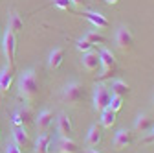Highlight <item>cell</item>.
I'll use <instances>...</instances> for the list:
<instances>
[{"instance_id": "26", "label": "cell", "mask_w": 154, "mask_h": 153, "mask_svg": "<svg viewBox=\"0 0 154 153\" xmlns=\"http://www.w3.org/2000/svg\"><path fill=\"white\" fill-rule=\"evenodd\" d=\"M53 6L63 9V11H68L72 8V0H53Z\"/></svg>"}, {"instance_id": "8", "label": "cell", "mask_w": 154, "mask_h": 153, "mask_svg": "<svg viewBox=\"0 0 154 153\" xmlns=\"http://www.w3.org/2000/svg\"><path fill=\"white\" fill-rule=\"evenodd\" d=\"M81 63H83V68H85L86 72H92V74H94V72H97V68L101 67V61H99V52L90 50V52L83 54Z\"/></svg>"}, {"instance_id": "32", "label": "cell", "mask_w": 154, "mask_h": 153, "mask_svg": "<svg viewBox=\"0 0 154 153\" xmlns=\"http://www.w3.org/2000/svg\"><path fill=\"white\" fill-rule=\"evenodd\" d=\"M0 46H2V37H0Z\"/></svg>"}, {"instance_id": "20", "label": "cell", "mask_w": 154, "mask_h": 153, "mask_svg": "<svg viewBox=\"0 0 154 153\" xmlns=\"http://www.w3.org/2000/svg\"><path fill=\"white\" fill-rule=\"evenodd\" d=\"M8 30L13 31L15 35L20 31V30H24V21L20 18V15H18L17 11H11V13H9V18H8Z\"/></svg>"}, {"instance_id": "18", "label": "cell", "mask_w": 154, "mask_h": 153, "mask_svg": "<svg viewBox=\"0 0 154 153\" xmlns=\"http://www.w3.org/2000/svg\"><path fill=\"white\" fill-rule=\"evenodd\" d=\"M152 125H154V120L149 116L147 112H141V114H138L136 122H134V129H136L138 133H147V131H149Z\"/></svg>"}, {"instance_id": "27", "label": "cell", "mask_w": 154, "mask_h": 153, "mask_svg": "<svg viewBox=\"0 0 154 153\" xmlns=\"http://www.w3.org/2000/svg\"><path fill=\"white\" fill-rule=\"evenodd\" d=\"M143 142L145 144H154V125L145 133V137H143Z\"/></svg>"}, {"instance_id": "34", "label": "cell", "mask_w": 154, "mask_h": 153, "mask_svg": "<svg viewBox=\"0 0 154 153\" xmlns=\"http://www.w3.org/2000/svg\"><path fill=\"white\" fill-rule=\"evenodd\" d=\"M0 137H2V131H0Z\"/></svg>"}, {"instance_id": "22", "label": "cell", "mask_w": 154, "mask_h": 153, "mask_svg": "<svg viewBox=\"0 0 154 153\" xmlns=\"http://www.w3.org/2000/svg\"><path fill=\"white\" fill-rule=\"evenodd\" d=\"M114 124H116V112L110 107H106L105 111H101V125L106 127V129H112Z\"/></svg>"}, {"instance_id": "13", "label": "cell", "mask_w": 154, "mask_h": 153, "mask_svg": "<svg viewBox=\"0 0 154 153\" xmlns=\"http://www.w3.org/2000/svg\"><path fill=\"white\" fill-rule=\"evenodd\" d=\"M13 142H15L18 148H28V146L31 144L29 133L26 131L24 125H20V127H13Z\"/></svg>"}, {"instance_id": "9", "label": "cell", "mask_w": 154, "mask_h": 153, "mask_svg": "<svg viewBox=\"0 0 154 153\" xmlns=\"http://www.w3.org/2000/svg\"><path fill=\"white\" fill-rule=\"evenodd\" d=\"M55 153H79V144L70 137H61L59 142L55 144V149H50Z\"/></svg>"}, {"instance_id": "12", "label": "cell", "mask_w": 154, "mask_h": 153, "mask_svg": "<svg viewBox=\"0 0 154 153\" xmlns=\"http://www.w3.org/2000/svg\"><path fill=\"white\" fill-rule=\"evenodd\" d=\"M51 124H53V111L44 109V111L38 112V116H37V120H35V125H37L38 131H41V133H42V131H48Z\"/></svg>"}, {"instance_id": "7", "label": "cell", "mask_w": 154, "mask_h": 153, "mask_svg": "<svg viewBox=\"0 0 154 153\" xmlns=\"http://www.w3.org/2000/svg\"><path fill=\"white\" fill-rule=\"evenodd\" d=\"M134 144V133L130 129H119L114 137V149H125V148H130Z\"/></svg>"}, {"instance_id": "4", "label": "cell", "mask_w": 154, "mask_h": 153, "mask_svg": "<svg viewBox=\"0 0 154 153\" xmlns=\"http://www.w3.org/2000/svg\"><path fill=\"white\" fill-rule=\"evenodd\" d=\"M85 98V89L81 83L77 81H70L63 87V100L70 105H77L81 100Z\"/></svg>"}, {"instance_id": "29", "label": "cell", "mask_w": 154, "mask_h": 153, "mask_svg": "<svg viewBox=\"0 0 154 153\" xmlns=\"http://www.w3.org/2000/svg\"><path fill=\"white\" fill-rule=\"evenodd\" d=\"M72 6H77V8H85V6H86V0H72Z\"/></svg>"}, {"instance_id": "3", "label": "cell", "mask_w": 154, "mask_h": 153, "mask_svg": "<svg viewBox=\"0 0 154 153\" xmlns=\"http://www.w3.org/2000/svg\"><path fill=\"white\" fill-rule=\"evenodd\" d=\"M110 98H112L110 89L105 83H95V87H94V109L97 112L105 111L110 103Z\"/></svg>"}, {"instance_id": "1", "label": "cell", "mask_w": 154, "mask_h": 153, "mask_svg": "<svg viewBox=\"0 0 154 153\" xmlns=\"http://www.w3.org/2000/svg\"><path fill=\"white\" fill-rule=\"evenodd\" d=\"M17 89L20 98L24 100H33L38 92V80H37V72L33 68L24 70L20 76H18V81H17Z\"/></svg>"}, {"instance_id": "5", "label": "cell", "mask_w": 154, "mask_h": 153, "mask_svg": "<svg viewBox=\"0 0 154 153\" xmlns=\"http://www.w3.org/2000/svg\"><path fill=\"white\" fill-rule=\"evenodd\" d=\"M2 48H4V55L8 59V67L15 68V50H17V35L9 30H6L4 37H2Z\"/></svg>"}, {"instance_id": "6", "label": "cell", "mask_w": 154, "mask_h": 153, "mask_svg": "<svg viewBox=\"0 0 154 153\" xmlns=\"http://www.w3.org/2000/svg\"><path fill=\"white\" fill-rule=\"evenodd\" d=\"M116 44H118V48L121 52H130L132 50V46H134V35H132L130 28H127V26L118 28V31H116Z\"/></svg>"}, {"instance_id": "23", "label": "cell", "mask_w": 154, "mask_h": 153, "mask_svg": "<svg viewBox=\"0 0 154 153\" xmlns=\"http://www.w3.org/2000/svg\"><path fill=\"white\" fill-rule=\"evenodd\" d=\"M85 39H86L88 43H92V44H105V37H103L99 31H95V30H90V31H86Z\"/></svg>"}, {"instance_id": "15", "label": "cell", "mask_w": 154, "mask_h": 153, "mask_svg": "<svg viewBox=\"0 0 154 153\" xmlns=\"http://www.w3.org/2000/svg\"><path fill=\"white\" fill-rule=\"evenodd\" d=\"M83 17L85 18H88V21L97 28V30H105V28H108L110 26V22H108V18L105 17V15H101V13H95V11H85L83 13Z\"/></svg>"}, {"instance_id": "14", "label": "cell", "mask_w": 154, "mask_h": 153, "mask_svg": "<svg viewBox=\"0 0 154 153\" xmlns=\"http://www.w3.org/2000/svg\"><path fill=\"white\" fill-rule=\"evenodd\" d=\"M101 140H103V129H101V125L94 124V125L88 129L86 144H88V148H97V146L101 144Z\"/></svg>"}, {"instance_id": "17", "label": "cell", "mask_w": 154, "mask_h": 153, "mask_svg": "<svg viewBox=\"0 0 154 153\" xmlns=\"http://www.w3.org/2000/svg\"><path fill=\"white\" fill-rule=\"evenodd\" d=\"M57 131H59V137H70L72 131H73V125H72V120L66 114H61L57 118Z\"/></svg>"}, {"instance_id": "11", "label": "cell", "mask_w": 154, "mask_h": 153, "mask_svg": "<svg viewBox=\"0 0 154 153\" xmlns=\"http://www.w3.org/2000/svg\"><path fill=\"white\" fill-rule=\"evenodd\" d=\"M51 140H53V135H51V133L42 131L41 135L37 137V140H35V148H33V151H35V153H50Z\"/></svg>"}, {"instance_id": "16", "label": "cell", "mask_w": 154, "mask_h": 153, "mask_svg": "<svg viewBox=\"0 0 154 153\" xmlns=\"http://www.w3.org/2000/svg\"><path fill=\"white\" fill-rule=\"evenodd\" d=\"M13 70L11 67H4L0 70V94H6L13 83Z\"/></svg>"}, {"instance_id": "21", "label": "cell", "mask_w": 154, "mask_h": 153, "mask_svg": "<svg viewBox=\"0 0 154 153\" xmlns=\"http://www.w3.org/2000/svg\"><path fill=\"white\" fill-rule=\"evenodd\" d=\"M110 89V92L114 94V96H127V94L130 92V87H128V83H125L123 80H114L112 81V85L108 87Z\"/></svg>"}, {"instance_id": "24", "label": "cell", "mask_w": 154, "mask_h": 153, "mask_svg": "<svg viewBox=\"0 0 154 153\" xmlns=\"http://www.w3.org/2000/svg\"><path fill=\"white\" fill-rule=\"evenodd\" d=\"M108 107H110L114 112H118V111L123 107V98H121V96H114V94H112V98H110V103H108Z\"/></svg>"}, {"instance_id": "28", "label": "cell", "mask_w": 154, "mask_h": 153, "mask_svg": "<svg viewBox=\"0 0 154 153\" xmlns=\"http://www.w3.org/2000/svg\"><path fill=\"white\" fill-rule=\"evenodd\" d=\"M6 153H22V151H20V148H18L15 142H8V146H6Z\"/></svg>"}, {"instance_id": "19", "label": "cell", "mask_w": 154, "mask_h": 153, "mask_svg": "<svg viewBox=\"0 0 154 153\" xmlns=\"http://www.w3.org/2000/svg\"><path fill=\"white\" fill-rule=\"evenodd\" d=\"M63 61H64V48H53L48 55V67L55 70L63 65Z\"/></svg>"}, {"instance_id": "25", "label": "cell", "mask_w": 154, "mask_h": 153, "mask_svg": "<svg viewBox=\"0 0 154 153\" xmlns=\"http://www.w3.org/2000/svg\"><path fill=\"white\" fill-rule=\"evenodd\" d=\"M77 50H79V52H83V54H86V52L94 50V44H92V43H88V41L85 39V37H83V39H79V41H77Z\"/></svg>"}, {"instance_id": "2", "label": "cell", "mask_w": 154, "mask_h": 153, "mask_svg": "<svg viewBox=\"0 0 154 153\" xmlns=\"http://www.w3.org/2000/svg\"><path fill=\"white\" fill-rule=\"evenodd\" d=\"M99 61H101V67H103V72L99 74V81L112 78V76L116 74V70H118V61H116L114 54L108 48H101V52H99Z\"/></svg>"}, {"instance_id": "30", "label": "cell", "mask_w": 154, "mask_h": 153, "mask_svg": "<svg viewBox=\"0 0 154 153\" xmlns=\"http://www.w3.org/2000/svg\"><path fill=\"white\" fill-rule=\"evenodd\" d=\"M83 153H101V151H97L95 148H88V149H86V151H83Z\"/></svg>"}, {"instance_id": "10", "label": "cell", "mask_w": 154, "mask_h": 153, "mask_svg": "<svg viewBox=\"0 0 154 153\" xmlns=\"http://www.w3.org/2000/svg\"><path fill=\"white\" fill-rule=\"evenodd\" d=\"M35 118V114L31 111V107H20L15 114H13V125L15 127H20V125H28L31 124Z\"/></svg>"}, {"instance_id": "33", "label": "cell", "mask_w": 154, "mask_h": 153, "mask_svg": "<svg viewBox=\"0 0 154 153\" xmlns=\"http://www.w3.org/2000/svg\"><path fill=\"white\" fill-rule=\"evenodd\" d=\"M152 105H154V98H152Z\"/></svg>"}, {"instance_id": "31", "label": "cell", "mask_w": 154, "mask_h": 153, "mask_svg": "<svg viewBox=\"0 0 154 153\" xmlns=\"http://www.w3.org/2000/svg\"><path fill=\"white\" fill-rule=\"evenodd\" d=\"M105 2H106L108 6H116V4H118V2H119V0H105Z\"/></svg>"}]
</instances>
